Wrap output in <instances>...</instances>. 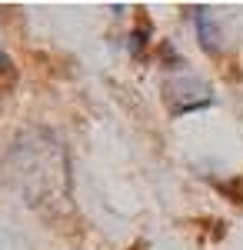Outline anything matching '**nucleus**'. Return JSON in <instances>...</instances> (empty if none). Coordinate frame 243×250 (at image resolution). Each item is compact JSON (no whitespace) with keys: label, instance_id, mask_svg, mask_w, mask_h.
I'll return each mask as SVG.
<instances>
[{"label":"nucleus","instance_id":"20e7f679","mask_svg":"<svg viewBox=\"0 0 243 250\" xmlns=\"http://www.w3.org/2000/svg\"><path fill=\"white\" fill-rule=\"evenodd\" d=\"M133 250H143V247H133Z\"/></svg>","mask_w":243,"mask_h":250},{"label":"nucleus","instance_id":"f257e3e1","mask_svg":"<svg viewBox=\"0 0 243 250\" xmlns=\"http://www.w3.org/2000/svg\"><path fill=\"white\" fill-rule=\"evenodd\" d=\"M163 97L170 104V114H193V110H203L213 104V94L200 77L193 74H177V77H167L163 83Z\"/></svg>","mask_w":243,"mask_h":250},{"label":"nucleus","instance_id":"f03ea898","mask_svg":"<svg viewBox=\"0 0 243 250\" xmlns=\"http://www.w3.org/2000/svg\"><path fill=\"white\" fill-rule=\"evenodd\" d=\"M190 17H193V27H197L200 47H203L206 54H220V50H223V37H220L217 20L210 17V10H206V7H190Z\"/></svg>","mask_w":243,"mask_h":250},{"label":"nucleus","instance_id":"7ed1b4c3","mask_svg":"<svg viewBox=\"0 0 243 250\" xmlns=\"http://www.w3.org/2000/svg\"><path fill=\"white\" fill-rule=\"evenodd\" d=\"M147 37H150L147 23H143L137 34H130V50H133V54H143V47H147Z\"/></svg>","mask_w":243,"mask_h":250}]
</instances>
